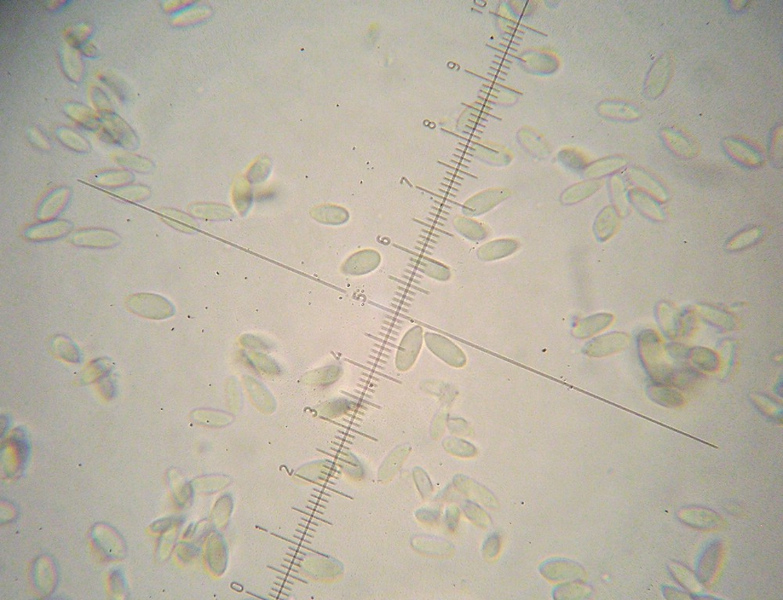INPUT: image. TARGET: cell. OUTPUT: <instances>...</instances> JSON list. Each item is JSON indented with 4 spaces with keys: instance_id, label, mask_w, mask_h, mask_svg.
Segmentation results:
<instances>
[{
    "instance_id": "cell-1",
    "label": "cell",
    "mask_w": 783,
    "mask_h": 600,
    "mask_svg": "<svg viewBox=\"0 0 783 600\" xmlns=\"http://www.w3.org/2000/svg\"><path fill=\"white\" fill-rule=\"evenodd\" d=\"M638 350L643 367L655 383L672 385L678 368L667 361L658 334L645 330L638 336Z\"/></svg>"
},
{
    "instance_id": "cell-2",
    "label": "cell",
    "mask_w": 783,
    "mask_h": 600,
    "mask_svg": "<svg viewBox=\"0 0 783 600\" xmlns=\"http://www.w3.org/2000/svg\"><path fill=\"white\" fill-rule=\"evenodd\" d=\"M630 337L624 332H612L597 337L586 346L585 354L593 357H603L618 353L629 345Z\"/></svg>"
},
{
    "instance_id": "cell-3",
    "label": "cell",
    "mask_w": 783,
    "mask_h": 600,
    "mask_svg": "<svg viewBox=\"0 0 783 600\" xmlns=\"http://www.w3.org/2000/svg\"><path fill=\"white\" fill-rule=\"evenodd\" d=\"M541 570L547 579L556 581H579L585 575L579 565L564 559H554L545 563Z\"/></svg>"
},
{
    "instance_id": "cell-4",
    "label": "cell",
    "mask_w": 783,
    "mask_h": 600,
    "mask_svg": "<svg viewBox=\"0 0 783 600\" xmlns=\"http://www.w3.org/2000/svg\"><path fill=\"white\" fill-rule=\"evenodd\" d=\"M686 361L688 366L696 372H716L721 365V361L715 351L700 346L688 349Z\"/></svg>"
},
{
    "instance_id": "cell-5",
    "label": "cell",
    "mask_w": 783,
    "mask_h": 600,
    "mask_svg": "<svg viewBox=\"0 0 783 600\" xmlns=\"http://www.w3.org/2000/svg\"><path fill=\"white\" fill-rule=\"evenodd\" d=\"M672 72V62L670 56H663L655 63L652 70L650 71L647 82V94L649 96H656L662 94L665 89Z\"/></svg>"
},
{
    "instance_id": "cell-6",
    "label": "cell",
    "mask_w": 783,
    "mask_h": 600,
    "mask_svg": "<svg viewBox=\"0 0 783 600\" xmlns=\"http://www.w3.org/2000/svg\"><path fill=\"white\" fill-rule=\"evenodd\" d=\"M647 394L650 400L664 407H680L686 403L681 392L670 385L654 383L648 386Z\"/></svg>"
},
{
    "instance_id": "cell-7",
    "label": "cell",
    "mask_w": 783,
    "mask_h": 600,
    "mask_svg": "<svg viewBox=\"0 0 783 600\" xmlns=\"http://www.w3.org/2000/svg\"><path fill=\"white\" fill-rule=\"evenodd\" d=\"M614 317L612 314H601L585 319L575 328L574 334L579 339H586L606 330L612 324Z\"/></svg>"
},
{
    "instance_id": "cell-8",
    "label": "cell",
    "mask_w": 783,
    "mask_h": 600,
    "mask_svg": "<svg viewBox=\"0 0 783 600\" xmlns=\"http://www.w3.org/2000/svg\"><path fill=\"white\" fill-rule=\"evenodd\" d=\"M632 203L645 216L655 221H662L664 219L663 211L656 204V201L650 198L648 194L638 191H632L630 194Z\"/></svg>"
},
{
    "instance_id": "cell-9",
    "label": "cell",
    "mask_w": 783,
    "mask_h": 600,
    "mask_svg": "<svg viewBox=\"0 0 783 600\" xmlns=\"http://www.w3.org/2000/svg\"><path fill=\"white\" fill-rule=\"evenodd\" d=\"M727 144V151L733 156L736 160L748 166H757L761 163V158L753 149L744 145V144L730 142Z\"/></svg>"
},
{
    "instance_id": "cell-10",
    "label": "cell",
    "mask_w": 783,
    "mask_h": 600,
    "mask_svg": "<svg viewBox=\"0 0 783 600\" xmlns=\"http://www.w3.org/2000/svg\"><path fill=\"white\" fill-rule=\"evenodd\" d=\"M762 235V231L759 228H753L742 232L729 240L727 248L731 250L744 249L756 242Z\"/></svg>"
},
{
    "instance_id": "cell-11",
    "label": "cell",
    "mask_w": 783,
    "mask_h": 600,
    "mask_svg": "<svg viewBox=\"0 0 783 600\" xmlns=\"http://www.w3.org/2000/svg\"><path fill=\"white\" fill-rule=\"evenodd\" d=\"M638 186H641L644 191H646L649 195L653 196L654 199L660 202H665L667 199V194L663 187L660 186L658 182H656L652 178L643 173L638 175L636 182Z\"/></svg>"
},
{
    "instance_id": "cell-12",
    "label": "cell",
    "mask_w": 783,
    "mask_h": 600,
    "mask_svg": "<svg viewBox=\"0 0 783 600\" xmlns=\"http://www.w3.org/2000/svg\"><path fill=\"white\" fill-rule=\"evenodd\" d=\"M555 594L556 596H560L557 597V599H576L585 597V594H589V592L586 586L578 585L574 581V584L569 583L558 587Z\"/></svg>"
},
{
    "instance_id": "cell-13",
    "label": "cell",
    "mask_w": 783,
    "mask_h": 600,
    "mask_svg": "<svg viewBox=\"0 0 783 600\" xmlns=\"http://www.w3.org/2000/svg\"><path fill=\"white\" fill-rule=\"evenodd\" d=\"M702 314L707 319V320L710 321L711 323H713V324L718 326H722L724 328H731V327L733 326V319H731V317L723 312H719L718 310L711 309L705 310Z\"/></svg>"
},
{
    "instance_id": "cell-14",
    "label": "cell",
    "mask_w": 783,
    "mask_h": 600,
    "mask_svg": "<svg viewBox=\"0 0 783 600\" xmlns=\"http://www.w3.org/2000/svg\"><path fill=\"white\" fill-rule=\"evenodd\" d=\"M500 549V539L499 536L497 535H492L490 538L486 542V555L488 557H496L499 553Z\"/></svg>"
}]
</instances>
